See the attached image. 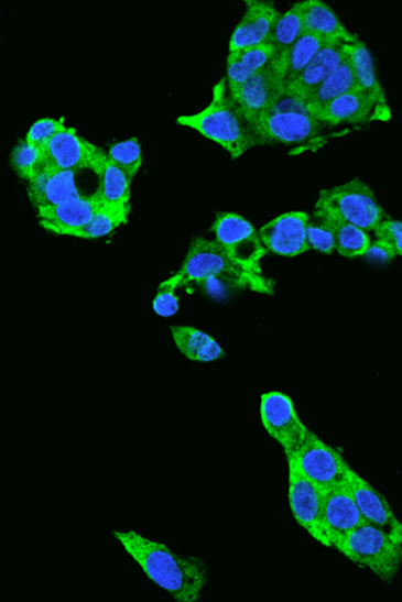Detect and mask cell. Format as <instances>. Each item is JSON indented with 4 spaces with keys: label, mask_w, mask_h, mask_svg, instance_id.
<instances>
[{
    "label": "cell",
    "mask_w": 402,
    "mask_h": 602,
    "mask_svg": "<svg viewBox=\"0 0 402 602\" xmlns=\"http://www.w3.org/2000/svg\"><path fill=\"white\" fill-rule=\"evenodd\" d=\"M142 572L177 602H199L208 582V568L199 557H183L165 544L139 535L138 532H113Z\"/></svg>",
    "instance_id": "cell-1"
},
{
    "label": "cell",
    "mask_w": 402,
    "mask_h": 602,
    "mask_svg": "<svg viewBox=\"0 0 402 602\" xmlns=\"http://www.w3.org/2000/svg\"><path fill=\"white\" fill-rule=\"evenodd\" d=\"M178 125L196 130L237 160L250 149L265 145L252 123L228 95L226 78L216 84L213 101L199 113L177 118Z\"/></svg>",
    "instance_id": "cell-2"
},
{
    "label": "cell",
    "mask_w": 402,
    "mask_h": 602,
    "mask_svg": "<svg viewBox=\"0 0 402 602\" xmlns=\"http://www.w3.org/2000/svg\"><path fill=\"white\" fill-rule=\"evenodd\" d=\"M209 281L225 282L233 289L274 294V283L270 278L245 271L215 240L203 238L192 240L181 270L163 283L177 291L187 285H203Z\"/></svg>",
    "instance_id": "cell-3"
},
{
    "label": "cell",
    "mask_w": 402,
    "mask_h": 602,
    "mask_svg": "<svg viewBox=\"0 0 402 602\" xmlns=\"http://www.w3.org/2000/svg\"><path fill=\"white\" fill-rule=\"evenodd\" d=\"M315 219L341 221L360 227L365 231H374L388 219L374 191L360 178L320 190L314 209Z\"/></svg>",
    "instance_id": "cell-4"
},
{
    "label": "cell",
    "mask_w": 402,
    "mask_h": 602,
    "mask_svg": "<svg viewBox=\"0 0 402 602\" xmlns=\"http://www.w3.org/2000/svg\"><path fill=\"white\" fill-rule=\"evenodd\" d=\"M334 549L358 567L370 570L383 582H393L400 572L402 544L380 527L365 524Z\"/></svg>",
    "instance_id": "cell-5"
},
{
    "label": "cell",
    "mask_w": 402,
    "mask_h": 602,
    "mask_svg": "<svg viewBox=\"0 0 402 602\" xmlns=\"http://www.w3.org/2000/svg\"><path fill=\"white\" fill-rule=\"evenodd\" d=\"M324 129L305 102L284 97L274 108L265 111L256 123V130L265 145H302Z\"/></svg>",
    "instance_id": "cell-6"
},
{
    "label": "cell",
    "mask_w": 402,
    "mask_h": 602,
    "mask_svg": "<svg viewBox=\"0 0 402 602\" xmlns=\"http://www.w3.org/2000/svg\"><path fill=\"white\" fill-rule=\"evenodd\" d=\"M286 89L287 55L275 54L268 67L240 85L239 88L228 90V95L256 128L259 117L286 97Z\"/></svg>",
    "instance_id": "cell-7"
},
{
    "label": "cell",
    "mask_w": 402,
    "mask_h": 602,
    "mask_svg": "<svg viewBox=\"0 0 402 602\" xmlns=\"http://www.w3.org/2000/svg\"><path fill=\"white\" fill-rule=\"evenodd\" d=\"M211 231L216 243L230 254L235 263L247 272L262 275L261 260L268 250L249 220L238 214L220 212L216 215Z\"/></svg>",
    "instance_id": "cell-8"
},
{
    "label": "cell",
    "mask_w": 402,
    "mask_h": 602,
    "mask_svg": "<svg viewBox=\"0 0 402 602\" xmlns=\"http://www.w3.org/2000/svg\"><path fill=\"white\" fill-rule=\"evenodd\" d=\"M286 459L287 464L298 469L303 475L324 490L343 485L351 470L341 452L325 444L313 431L308 433L301 449Z\"/></svg>",
    "instance_id": "cell-9"
},
{
    "label": "cell",
    "mask_w": 402,
    "mask_h": 602,
    "mask_svg": "<svg viewBox=\"0 0 402 602\" xmlns=\"http://www.w3.org/2000/svg\"><path fill=\"white\" fill-rule=\"evenodd\" d=\"M261 420L264 430L280 445L286 458L298 451L308 436L294 402L281 391H270L261 396Z\"/></svg>",
    "instance_id": "cell-10"
},
{
    "label": "cell",
    "mask_w": 402,
    "mask_h": 602,
    "mask_svg": "<svg viewBox=\"0 0 402 602\" xmlns=\"http://www.w3.org/2000/svg\"><path fill=\"white\" fill-rule=\"evenodd\" d=\"M43 151H45L46 167L74 173L84 169L97 173L108 160V154L101 147L86 141L73 128L62 130L43 147Z\"/></svg>",
    "instance_id": "cell-11"
},
{
    "label": "cell",
    "mask_w": 402,
    "mask_h": 602,
    "mask_svg": "<svg viewBox=\"0 0 402 602\" xmlns=\"http://www.w3.org/2000/svg\"><path fill=\"white\" fill-rule=\"evenodd\" d=\"M289 467V505L293 517L308 536L324 545L322 533V514L326 490L301 473L298 469Z\"/></svg>",
    "instance_id": "cell-12"
},
{
    "label": "cell",
    "mask_w": 402,
    "mask_h": 602,
    "mask_svg": "<svg viewBox=\"0 0 402 602\" xmlns=\"http://www.w3.org/2000/svg\"><path fill=\"white\" fill-rule=\"evenodd\" d=\"M365 524L367 521L363 519L348 483L326 490L322 514V533L326 548H336L346 536Z\"/></svg>",
    "instance_id": "cell-13"
},
{
    "label": "cell",
    "mask_w": 402,
    "mask_h": 602,
    "mask_svg": "<svg viewBox=\"0 0 402 602\" xmlns=\"http://www.w3.org/2000/svg\"><path fill=\"white\" fill-rule=\"evenodd\" d=\"M311 217L305 212H287L275 217L259 229V239L268 252L283 258H295L311 251L307 227Z\"/></svg>",
    "instance_id": "cell-14"
},
{
    "label": "cell",
    "mask_w": 402,
    "mask_h": 602,
    "mask_svg": "<svg viewBox=\"0 0 402 602\" xmlns=\"http://www.w3.org/2000/svg\"><path fill=\"white\" fill-rule=\"evenodd\" d=\"M272 2L262 0H246V12L231 35L228 53L241 52L269 43L272 31L281 18Z\"/></svg>",
    "instance_id": "cell-15"
},
{
    "label": "cell",
    "mask_w": 402,
    "mask_h": 602,
    "mask_svg": "<svg viewBox=\"0 0 402 602\" xmlns=\"http://www.w3.org/2000/svg\"><path fill=\"white\" fill-rule=\"evenodd\" d=\"M346 483H348L351 494L355 496L356 504L360 508L367 524L380 527V529L389 533V535L402 544V523L395 517L385 495L381 494L379 490H376L352 469L349 471Z\"/></svg>",
    "instance_id": "cell-16"
},
{
    "label": "cell",
    "mask_w": 402,
    "mask_h": 602,
    "mask_svg": "<svg viewBox=\"0 0 402 602\" xmlns=\"http://www.w3.org/2000/svg\"><path fill=\"white\" fill-rule=\"evenodd\" d=\"M101 205L100 198L95 194L74 198L57 207L36 209V215H39L41 227L47 232L72 238L74 232L84 228L95 217Z\"/></svg>",
    "instance_id": "cell-17"
},
{
    "label": "cell",
    "mask_w": 402,
    "mask_h": 602,
    "mask_svg": "<svg viewBox=\"0 0 402 602\" xmlns=\"http://www.w3.org/2000/svg\"><path fill=\"white\" fill-rule=\"evenodd\" d=\"M346 55H348V45L326 43L312 64L300 74V77L287 85L286 97L306 103L318 86L325 83L343 64Z\"/></svg>",
    "instance_id": "cell-18"
},
{
    "label": "cell",
    "mask_w": 402,
    "mask_h": 602,
    "mask_svg": "<svg viewBox=\"0 0 402 602\" xmlns=\"http://www.w3.org/2000/svg\"><path fill=\"white\" fill-rule=\"evenodd\" d=\"M28 196L35 209L57 207L80 197L76 173L46 167L28 183Z\"/></svg>",
    "instance_id": "cell-19"
},
{
    "label": "cell",
    "mask_w": 402,
    "mask_h": 602,
    "mask_svg": "<svg viewBox=\"0 0 402 602\" xmlns=\"http://www.w3.org/2000/svg\"><path fill=\"white\" fill-rule=\"evenodd\" d=\"M300 6L305 33L317 35L326 43H337V45H352L360 41L344 26L336 12L320 0H306V2H300Z\"/></svg>",
    "instance_id": "cell-20"
},
{
    "label": "cell",
    "mask_w": 402,
    "mask_h": 602,
    "mask_svg": "<svg viewBox=\"0 0 402 602\" xmlns=\"http://www.w3.org/2000/svg\"><path fill=\"white\" fill-rule=\"evenodd\" d=\"M379 103L367 92L355 89L327 103L326 107L314 113V117L324 125L330 127L343 125V123H363L370 120Z\"/></svg>",
    "instance_id": "cell-21"
},
{
    "label": "cell",
    "mask_w": 402,
    "mask_h": 602,
    "mask_svg": "<svg viewBox=\"0 0 402 602\" xmlns=\"http://www.w3.org/2000/svg\"><path fill=\"white\" fill-rule=\"evenodd\" d=\"M177 350L192 362L213 363L226 358V351L211 335L191 326H171Z\"/></svg>",
    "instance_id": "cell-22"
},
{
    "label": "cell",
    "mask_w": 402,
    "mask_h": 602,
    "mask_svg": "<svg viewBox=\"0 0 402 602\" xmlns=\"http://www.w3.org/2000/svg\"><path fill=\"white\" fill-rule=\"evenodd\" d=\"M275 57V50L270 43L262 46L228 53L227 89L233 90L268 67Z\"/></svg>",
    "instance_id": "cell-23"
},
{
    "label": "cell",
    "mask_w": 402,
    "mask_h": 602,
    "mask_svg": "<svg viewBox=\"0 0 402 602\" xmlns=\"http://www.w3.org/2000/svg\"><path fill=\"white\" fill-rule=\"evenodd\" d=\"M355 89H357L355 72H352L349 55H346L345 61L339 65L337 70L325 83H322L311 98L307 99V108L314 116L319 109L326 107L327 103L333 102L334 99L348 95V92Z\"/></svg>",
    "instance_id": "cell-24"
},
{
    "label": "cell",
    "mask_w": 402,
    "mask_h": 602,
    "mask_svg": "<svg viewBox=\"0 0 402 602\" xmlns=\"http://www.w3.org/2000/svg\"><path fill=\"white\" fill-rule=\"evenodd\" d=\"M98 177V189L96 195L104 205L109 207H126L131 200L132 178L120 169L108 158L96 173Z\"/></svg>",
    "instance_id": "cell-25"
},
{
    "label": "cell",
    "mask_w": 402,
    "mask_h": 602,
    "mask_svg": "<svg viewBox=\"0 0 402 602\" xmlns=\"http://www.w3.org/2000/svg\"><path fill=\"white\" fill-rule=\"evenodd\" d=\"M348 55L352 72H355L357 89L372 96L377 101H383V92L374 66V59L370 50L358 41L348 46Z\"/></svg>",
    "instance_id": "cell-26"
},
{
    "label": "cell",
    "mask_w": 402,
    "mask_h": 602,
    "mask_svg": "<svg viewBox=\"0 0 402 602\" xmlns=\"http://www.w3.org/2000/svg\"><path fill=\"white\" fill-rule=\"evenodd\" d=\"M129 212H131L129 205H126V207H109V205L102 204L95 217L84 228L74 232L72 238L84 240L107 238L117 228L128 222Z\"/></svg>",
    "instance_id": "cell-27"
},
{
    "label": "cell",
    "mask_w": 402,
    "mask_h": 602,
    "mask_svg": "<svg viewBox=\"0 0 402 602\" xmlns=\"http://www.w3.org/2000/svg\"><path fill=\"white\" fill-rule=\"evenodd\" d=\"M315 219V217H314ZM332 228L336 251L344 258L356 259L363 256L372 244L370 234L365 229L341 221L322 220Z\"/></svg>",
    "instance_id": "cell-28"
},
{
    "label": "cell",
    "mask_w": 402,
    "mask_h": 602,
    "mask_svg": "<svg viewBox=\"0 0 402 602\" xmlns=\"http://www.w3.org/2000/svg\"><path fill=\"white\" fill-rule=\"evenodd\" d=\"M303 33H305V29H303L301 6L295 3L278 20L269 43L274 47L276 55H289L290 48L295 45Z\"/></svg>",
    "instance_id": "cell-29"
},
{
    "label": "cell",
    "mask_w": 402,
    "mask_h": 602,
    "mask_svg": "<svg viewBox=\"0 0 402 602\" xmlns=\"http://www.w3.org/2000/svg\"><path fill=\"white\" fill-rule=\"evenodd\" d=\"M11 166L18 176L29 183L46 169L45 151L26 140L20 141L11 153Z\"/></svg>",
    "instance_id": "cell-30"
},
{
    "label": "cell",
    "mask_w": 402,
    "mask_h": 602,
    "mask_svg": "<svg viewBox=\"0 0 402 602\" xmlns=\"http://www.w3.org/2000/svg\"><path fill=\"white\" fill-rule=\"evenodd\" d=\"M326 42L319 36L303 33L287 55V85L300 77V74L317 57Z\"/></svg>",
    "instance_id": "cell-31"
},
{
    "label": "cell",
    "mask_w": 402,
    "mask_h": 602,
    "mask_svg": "<svg viewBox=\"0 0 402 602\" xmlns=\"http://www.w3.org/2000/svg\"><path fill=\"white\" fill-rule=\"evenodd\" d=\"M107 154L110 163L119 166L129 177L133 178L138 175L142 165V152L140 142L135 136L111 145Z\"/></svg>",
    "instance_id": "cell-32"
},
{
    "label": "cell",
    "mask_w": 402,
    "mask_h": 602,
    "mask_svg": "<svg viewBox=\"0 0 402 602\" xmlns=\"http://www.w3.org/2000/svg\"><path fill=\"white\" fill-rule=\"evenodd\" d=\"M308 248L325 254H332L336 251V240L332 228L324 221L315 219L308 222L307 227Z\"/></svg>",
    "instance_id": "cell-33"
},
{
    "label": "cell",
    "mask_w": 402,
    "mask_h": 602,
    "mask_svg": "<svg viewBox=\"0 0 402 602\" xmlns=\"http://www.w3.org/2000/svg\"><path fill=\"white\" fill-rule=\"evenodd\" d=\"M65 129L64 118H61V120H54V118H42V120L36 121L34 125L30 128L26 139L24 140L30 142V144L45 147L55 135Z\"/></svg>",
    "instance_id": "cell-34"
},
{
    "label": "cell",
    "mask_w": 402,
    "mask_h": 602,
    "mask_svg": "<svg viewBox=\"0 0 402 602\" xmlns=\"http://www.w3.org/2000/svg\"><path fill=\"white\" fill-rule=\"evenodd\" d=\"M152 308L154 314L161 316V318H171L175 316L181 309V303H178V296L176 289L170 287L165 283L159 285L156 296L152 302Z\"/></svg>",
    "instance_id": "cell-35"
},
{
    "label": "cell",
    "mask_w": 402,
    "mask_h": 602,
    "mask_svg": "<svg viewBox=\"0 0 402 602\" xmlns=\"http://www.w3.org/2000/svg\"><path fill=\"white\" fill-rule=\"evenodd\" d=\"M377 240L392 248L395 256H402V221L388 217L374 229Z\"/></svg>",
    "instance_id": "cell-36"
},
{
    "label": "cell",
    "mask_w": 402,
    "mask_h": 602,
    "mask_svg": "<svg viewBox=\"0 0 402 602\" xmlns=\"http://www.w3.org/2000/svg\"><path fill=\"white\" fill-rule=\"evenodd\" d=\"M363 258L370 263L374 264H388L393 262L395 253L392 248L387 243H383L381 240L372 241V244L368 248L367 253L363 254Z\"/></svg>",
    "instance_id": "cell-37"
}]
</instances>
